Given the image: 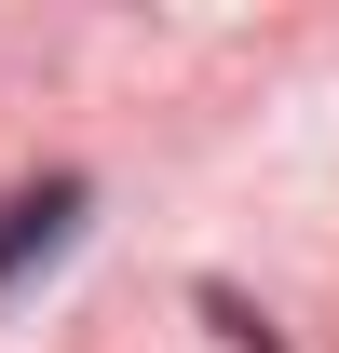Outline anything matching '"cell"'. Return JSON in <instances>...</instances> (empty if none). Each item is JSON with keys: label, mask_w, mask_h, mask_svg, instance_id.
Wrapping results in <instances>:
<instances>
[{"label": "cell", "mask_w": 339, "mask_h": 353, "mask_svg": "<svg viewBox=\"0 0 339 353\" xmlns=\"http://www.w3.org/2000/svg\"><path fill=\"white\" fill-rule=\"evenodd\" d=\"M68 231H82V176H41V190H14V204H0V285H14L28 259H54Z\"/></svg>", "instance_id": "6da1fadb"}]
</instances>
